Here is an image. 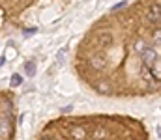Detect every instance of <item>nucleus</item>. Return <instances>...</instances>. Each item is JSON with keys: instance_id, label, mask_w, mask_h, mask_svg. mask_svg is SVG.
I'll list each match as a JSON object with an SVG mask.
<instances>
[{"instance_id": "f257e3e1", "label": "nucleus", "mask_w": 161, "mask_h": 140, "mask_svg": "<svg viewBox=\"0 0 161 140\" xmlns=\"http://www.w3.org/2000/svg\"><path fill=\"white\" fill-rule=\"evenodd\" d=\"M146 21L150 24H159L161 23V8L159 4H152L146 11Z\"/></svg>"}, {"instance_id": "f03ea898", "label": "nucleus", "mask_w": 161, "mask_h": 140, "mask_svg": "<svg viewBox=\"0 0 161 140\" xmlns=\"http://www.w3.org/2000/svg\"><path fill=\"white\" fill-rule=\"evenodd\" d=\"M141 56H142V65H146V67H152L158 60V52L154 49H148V47L141 52Z\"/></svg>"}, {"instance_id": "7ed1b4c3", "label": "nucleus", "mask_w": 161, "mask_h": 140, "mask_svg": "<svg viewBox=\"0 0 161 140\" xmlns=\"http://www.w3.org/2000/svg\"><path fill=\"white\" fill-rule=\"evenodd\" d=\"M105 65H107V62H105V56H103V54H94V56L90 58V67H92V69L99 71V69H103Z\"/></svg>"}, {"instance_id": "20e7f679", "label": "nucleus", "mask_w": 161, "mask_h": 140, "mask_svg": "<svg viewBox=\"0 0 161 140\" xmlns=\"http://www.w3.org/2000/svg\"><path fill=\"white\" fill-rule=\"evenodd\" d=\"M97 45L103 47V49H109V47L113 45V36H111L109 32L99 34V36H97Z\"/></svg>"}, {"instance_id": "39448f33", "label": "nucleus", "mask_w": 161, "mask_h": 140, "mask_svg": "<svg viewBox=\"0 0 161 140\" xmlns=\"http://www.w3.org/2000/svg\"><path fill=\"white\" fill-rule=\"evenodd\" d=\"M86 137H88V133H86L84 127H75V129L71 131V138L73 140H84Z\"/></svg>"}, {"instance_id": "423d86ee", "label": "nucleus", "mask_w": 161, "mask_h": 140, "mask_svg": "<svg viewBox=\"0 0 161 140\" xmlns=\"http://www.w3.org/2000/svg\"><path fill=\"white\" fill-rule=\"evenodd\" d=\"M25 75H28V77H34L36 75V64L34 62H26L25 64Z\"/></svg>"}, {"instance_id": "0eeeda50", "label": "nucleus", "mask_w": 161, "mask_h": 140, "mask_svg": "<svg viewBox=\"0 0 161 140\" xmlns=\"http://www.w3.org/2000/svg\"><path fill=\"white\" fill-rule=\"evenodd\" d=\"M105 135H107V133H105V129H99V127H97V129L94 131L92 138H94V140H103V138H105Z\"/></svg>"}, {"instance_id": "6e6552de", "label": "nucleus", "mask_w": 161, "mask_h": 140, "mask_svg": "<svg viewBox=\"0 0 161 140\" xmlns=\"http://www.w3.org/2000/svg\"><path fill=\"white\" fill-rule=\"evenodd\" d=\"M0 133H2V135H8V133H9V127H8V120H2V122H0Z\"/></svg>"}, {"instance_id": "1a4fd4ad", "label": "nucleus", "mask_w": 161, "mask_h": 140, "mask_svg": "<svg viewBox=\"0 0 161 140\" xmlns=\"http://www.w3.org/2000/svg\"><path fill=\"white\" fill-rule=\"evenodd\" d=\"M21 82H23V77L21 75H13L11 77V86H19Z\"/></svg>"}, {"instance_id": "9d476101", "label": "nucleus", "mask_w": 161, "mask_h": 140, "mask_svg": "<svg viewBox=\"0 0 161 140\" xmlns=\"http://www.w3.org/2000/svg\"><path fill=\"white\" fill-rule=\"evenodd\" d=\"M36 34V28H26V30H23V38H30V36H34Z\"/></svg>"}, {"instance_id": "9b49d317", "label": "nucleus", "mask_w": 161, "mask_h": 140, "mask_svg": "<svg viewBox=\"0 0 161 140\" xmlns=\"http://www.w3.org/2000/svg\"><path fill=\"white\" fill-rule=\"evenodd\" d=\"M144 49H146L144 41H137V43H135V50H137V52H142Z\"/></svg>"}, {"instance_id": "f8f14e48", "label": "nucleus", "mask_w": 161, "mask_h": 140, "mask_svg": "<svg viewBox=\"0 0 161 140\" xmlns=\"http://www.w3.org/2000/svg\"><path fill=\"white\" fill-rule=\"evenodd\" d=\"M125 4H127V0H122L120 4H116V6H114V8H113V11H118V9H122V8H124V6H125Z\"/></svg>"}, {"instance_id": "ddd939ff", "label": "nucleus", "mask_w": 161, "mask_h": 140, "mask_svg": "<svg viewBox=\"0 0 161 140\" xmlns=\"http://www.w3.org/2000/svg\"><path fill=\"white\" fill-rule=\"evenodd\" d=\"M71 108H73V106L69 105V106H66V108H62V112H71Z\"/></svg>"}, {"instance_id": "4468645a", "label": "nucleus", "mask_w": 161, "mask_h": 140, "mask_svg": "<svg viewBox=\"0 0 161 140\" xmlns=\"http://www.w3.org/2000/svg\"><path fill=\"white\" fill-rule=\"evenodd\" d=\"M159 8H161V4H159Z\"/></svg>"}]
</instances>
